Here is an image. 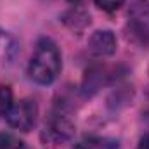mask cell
Returning a JSON list of instances; mask_svg holds the SVG:
<instances>
[{"mask_svg":"<svg viewBox=\"0 0 149 149\" xmlns=\"http://www.w3.org/2000/svg\"><path fill=\"white\" fill-rule=\"evenodd\" d=\"M61 66L63 63H61V52L57 45L50 38L38 40L37 49L28 64L30 78L40 85H49L59 76Z\"/></svg>","mask_w":149,"mask_h":149,"instance_id":"obj_1","label":"cell"},{"mask_svg":"<svg viewBox=\"0 0 149 149\" xmlns=\"http://www.w3.org/2000/svg\"><path fill=\"white\" fill-rule=\"evenodd\" d=\"M37 114H38V108L35 104V101L21 99V101L12 104L10 111L5 116H7V121H9L10 127L17 128L21 132H30L37 123Z\"/></svg>","mask_w":149,"mask_h":149,"instance_id":"obj_2","label":"cell"},{"mask_svg":"<svg viewBox=\"0 0 149 149\" xmlns=\"http://www.w3.org/2000/svg\"><path fill=\"white\" fill-rule=\"evenodd\" d=\"M74 134V127L70 120H66L64 116H52L43 128L42 139L45 141V144H52V146H59L68 142Z\"/></svg>","mask_w":149,"mask_h":149,"instance_id":"obj_3","label":"cell"},{"mask_svg":"<svg viewBox=\"0 0 149 149\" xmlns=\"http://www.w3.org/2000/svg\"><path fill=\"white\" fill-rule=\"evenodd\" d=\"M88 49L94 56L97 57H106L111 56L116 50V38L109 30H99L95 31L88 40Z\"/></svg>","mask_w":149,"mask_h":149,"instance_id":"obj_4","label":"cell"},{"mask_svg":"<svg viewBox=\"0 0 149 149\" xmlns=\"http://www.w3.org/2000/svg\"><path fill=\"white\" fill-rule=\"evenodd\" d=\"M17 52H19V45L16 38L5 30H0V73H3L14 64Z\"/></svg>","mask_w":149,"mask_h":149,"instance_id":"obj_5","label":"cell"},{"mask_svg":"<svg viewBox=\"0 0 149 149\" xmlns=\"http://www.w3.org/2000/svg\"><path fill=\"white\" fill-rule=\"evenodd\" d=\"M73 149H120V144L109 137H88L74 144Z\"/></svg>","mask_w":149,"mask_h":149,"instance_id":"obj_6","label":"cell"},{"mask_svg":"<svg viewBox=\"0 0 149 149\" xmlns=\"http://www.w3.org/2000/svg\"><path fill=\"white\" fill-rule=\"evenodd\" d=\"M0 149H28L26 144L12 134H0Z\"/></svg>","mask_w":149,"mask_h":149,"instance_id":"obj_7","label":"cell"},{"mask_svg":"<svg viewBox=\"0 0 149 149\" xmlns=\"http://www.w3.org/2000/svg\"><path fill=\"white\" fill-rule=\"evenodd\" d=\"M12 90L5 85H0V116L7 114L12 108Z\"/></svg>","mask_w":149,"mask_h":149,"instance_id":"obj_8","label":"cell"},{"mask_svg":"<svg viewBox=\"0 0 149 149\" xmlns=\"http://www.w3.org/2000/svg\"><path fill=\"white\" fill-rule=\"evenodd\" d=\"M95 5L102 10H108V12H113V10H118L125 0H94Z\"/></svg>","mask_w":149,"mask_h":149,"instance_id":"obj_9","label":"cell"},{"mask_svg":"<svg viewBox=\"0 0 149 149\" xmlns=\"http://www.w3.org/2000/svg\"><path fill=\"white\" fill-rule=\"evenodd\" d=\"M141 149H149V134L142 139V142H141Z\"/></svg>","mask_w":149,"mask_h":149,"instance_id":"obj_10","label":"cell"},{"mask_svg":"<svg viewBox=\"0 0 149 149\" xmlns=\"http://www.w3.org/2000/svg\"><path fill=\"white\" fill-rule=\"evenodd\" d=\"M68 2H70V3H80L81 0H68Z\"/></svg>","mask_w":149,"mask_h":149,"instance_id":"obj_11","label":"cell"}]
</instances>
